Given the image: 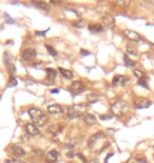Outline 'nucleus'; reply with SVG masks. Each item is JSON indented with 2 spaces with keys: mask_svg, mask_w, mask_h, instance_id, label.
I'll return each mask as SVG.
<instances>
[{
  "mask_svg": "<svg viewBox=\"0 0 154 163\" xmlns=\"http://www.w3.org/2000/svg\"><path fill=\"white\" fill-rule=\"evenodd\" d=\"M106 135L104 132H97V133H95V135H93L89 139V141H88V146H89V148H92L93 146L95 145V143L97 142L99 139H102V138H105Z\"/></svg>",
  "mask_w": 154,
  "mask_h": 163,
  "instance_id": "9d476101",
  "label": "nucleus"
},
{
  "mask_svg": "<svg viewBox=\"0 0 154 163\" xmlns=\"http://www.w3.org/2000/svg\"><path fill=\"white\" fill-rule=\"evenodd\" d=\"M123 33H125V35H126V37L128 39H130V40H132V42H140L141 40V38H140V36L138 33H136L135 31H132V30H125L123 31Z\"/></svg>",
  "mask_w": 154,
  "mask_h": 163,
  "instance_id": "1a4fd4ad",
  "label": "nucleus"
},
{
  "mask_svg": "<svg viewBox=\"0 0 154 163\" xmlns=\"http://www.w3.org/2000/svg\"><path fill=\"white\" fill-rule=\"evenodd\" d=\"M123 59H125V65L127 67H134L136 66V62L135 60H132L131 58H129L127 55L123 56Z\"/></svg>",
  "mask_w": 154,
  "mask_h": 163,
  "instance_id": "b1692460",
  "label": "nucleus"
},
{
  "mask_svg": "<svg viewBox=\"0 0 154 163\" xmlns=\"http://www.w3.org/2000/svg\"><path fill=\"white\" fill-rule=\"evenodd\" d=\"M130 82V77L126 76V75H115L113 77L112 80V85L113 86H126L127 84Z\"/></svg>",
  "mask_w": 154,
  "mask_h": 163,
  "instance_id": "39448f33",
  "label": "nucleus"
},
{
  "mask_svg": "<svg viewBox=\"0 0 154 163\" xmlns=\"http://www.w3.org/2000/svg\"><path fill=\"white\" fill-rule=\"evenodd\" d=\"M33 4L35 5L37 9L39 10H43V11H50V5L46 2H42V1H33Z\"/></svg>",
  "mask_w": 154,
  "mask_h": 163,
  "instance_id": "dca6fc26",
  "label": "nucleus"
},
{
  "mask_svg": "<svg viewBox=\"0 0 154 163\" xmlns=\"http://www.w3.org/2000/svg\"><path fill=\"white\" fill-rule=\"evenodd\" d=\"M46 50H48V52H49L51 55H53V56H56L57 55L56 50L53 48V47H51L50 45H46Z\"/></svg>",
  "mask_w": 154,
  "mask_h": 163,
  "instance_id": "393cba45",
  "label": "nucleus"
},
{
  "mask_svg": "<svg viewBox=\"0 0 154 163\" xmlns=\"http://www.w3.org/2000/svg\"><path fill=\"white\" fill-rule=\"evenodd\" d=\"M57 76V71L55 69H52V68H48L46 69V77L49 80H54L55 77Z\"/></svg>",
  "mask_w": 154,
  "mask_h": 163,
  "instance_id": "a211bd4d",
  "label": "nucleus"
},
{
  "mask_svg": "<svg viewBox=\"0 0 154 163\" xmlns=\"http://www.w3.org/2000/svg\"><path fill=\"white\" fill-rule=\"evenodd\" d=\"M91 163H98V162H97V160H92Z\"/></svg>",
  "mask_w": 154,
  "mask_h": 163,
  "instance_id": "c9c22d12",
  "label": "nucleus"
},
{
  "mask_svg": "<svg viewBox=\"0 0 154 163\" xmlns=\"http://www.w3.org/2000/svg\"><path fill=\"white\" fill-rule=\"evenodd\" d=\"M59 72L61 73V74H62V76L64 77V78H67V80H71V78H73V72H72L71 70L59 68Z\"/></svg>",
  "mask_w": 154,
  "mask_h": 163,
  "instance_id": "6ab92c4d",
  "label": "nucleus"
},
{
  "mask_svg": "<svg viewBox=\"0 0 154 163\" xmlns=\"http://www.w3.org/2000/svg\"><path fill=\"white\" fill-rule=\"evenodd\" d=\"M76 156H78V157H79V158H80V159L82 160L84 162H87V159H86V157H84V156H82V155H81V153H78V154H76Z\"/></svg>",
  "mask_w": 154,
  "mask_h": 163,
  "instance_id": "c85d7f7f",
  "label": "nucleus"
},
{
  "mask_svg": "<svg viewBox=\"0 0 154 163\" xmlns=\"http://www.w3.org/2000/svg\"><path fill=\"white\" fill-rule=\"evenodd\" d=\"M69 90H70L74 95H75V94H78L84 90V85H82V83H81L80 80H75V82H73V83L71 84Z\"/></svg>",
  "mask_w": 154,
  "mask_h": 163,
  "instance_id": "0eeeda50",
  "label": "nucleus"
},
{
  "mask_svg": "<svg viewBox=\"0 0 154 163\" xmlns=\"http://www.w3.org/2000/svg\"><path fill=\"white\" fill-rule=\"evenodd\" d=\"M3 59H4V64H5V66H7V68H10V67H12L14 65V64L12 62V57H11V55L7 52L4 53Z\"/></svg>",
  "mask_w": 154,
  "mask_h": 163,
  "instance_id": "412c9836",
  "label": "nucleus"
},
{
  "mask_svg": "<svg viewBox=\"0 0 154 163\" xmlns=\"http://www.w3.org/2000/svg\"><path fill=\"white\" fill-rule=\"evenodd\" d=\"M51 3L57 4V3H60V1H57V0H52V1H51Z\"/></svg>",
  "mask_w": 154,
  "mask_h": 163,
  "instance_id": "72a5a7b5",
  "label": "nucleus"
},
{
  "mask_svg": "<svg viewBox=\"0 0 154 163\" xmlns=\"http://www.w3.org/2000/svg\"><path fill=\"white\" fill-rule=\"evenodd\" d=\"M102 23L105 25V27H108V28H113L114 24H115V19L113 17L112 15L110 14H104L102 17Z\"/></svg>",
  "mask_w": 154,
  "mask_h": 163,
  "instance_id": "6e6552de",
  "label": "nucleus"
},
{
  "mask_svg": "<svg viewBox=\"0 0 154 163\" xmlns=\"http://www.w3.org/2000/svg\"><path fill=\"white\" fill-rule=\"evenodd\" d=\"M137 49L134 47L133 45H128L127 46V53L130 54V55H133V56H136L137 55Z\"/></svg>",
  "mask_w": 154,
  "mask_h": 163,
  "instance_id": "4be33fe9",
  "label": "nucleus"
},
{
  "mask_svg": "<svg viewBox=\"0 0 154 163\" xmlns=\"http://www.w3.org/2000/svg\"><path fill=\"white\" fill-rule=\"evenodd\" d=\"M113 156V154L111 153V154H109L108 156H107V158H106L105 159V163H108V160H109V158H110V157H112Z\"/></svg>",
  "mask_w": 154,
  "mask_h": 163,
  "instance_id": "473e14b6",
  "label": "nucleus"
},
{
  "mask_svg": "<svg viewBox=\"0 0 154 163\" xmlns=\"http://www.w3.org/2000/svg\"><path fill=\"white\" fill-rule=\"evenodd\" d=\"M133 73H134V75H135V76L138 78V80H147V75H146V73L143 72L141 70L134 69Z\"/></svg>",
  "mask_w": 154,
  "mask_h": 163,
  "instance_id": "aec40b11",
  "label": "nucleus"
},
{
  "mask_svg": "<svg viewBox=\"0 0 154 163\" xmlns=\"http://www.w3.org/2000/svg\"><path fill=\"white\" fill-rule=\"evenodd\" d=\"M88 28H89V30H90V31L93 32V33H95V34L102 33V32L104 31L102 24H99V23H90Z\"/></svg>",
  "mask_w": 154,
  "mask_h": 163,
  "instance_id": "2eb2a0df",
  "label": "nucleus"
},
{
  "mask_svg": "<svg viewBox=\"0 0 154 163\" xmlns=\"http://www.w3.org/2000/svg\"><path fill=\"white\" fill-rule=\"evenodd\" d=\"M84 109H86V106L84 104H77V105H73V106H70L67 109V117L69 119L78 118V117H80L82 115Z\"/></svg>",
  "mask_w": 154,
  "mask_h": 163,
  "instance_id": "7ed1b4c3",
  "label": "nucleus"
},
{
  "mask_svg": "<svg viewBox=\"0 0 154 163\" xmlns=\"http://www.w3.org/2000/svg\"><path fill=\"white\" fill-rule=\"evenodd\" d=\"M25 130L28 131V133H30L31 135H39V130L36 127L35 124H32V123H28L25 125Z\"/></svg>",
  "mask_w": 154,
  "mask_h": 163,
  "instance_id": "ddd939ff",
  "label": "nucleus"
},
{
  "mask_svg": "<svg viewBox=\"0 0 154 163\" xmlns=\"http://www.w3.org/2000/svg\"><path fill=\"white\" fill-rule=\"evenodd\" d=\"M12 150H13L14 156L17 157V158H21V157H23L25 155V152L23 150V148L20 147V146H18V145H13Z\"/></svg>",
  "mask_w": 154,
  "mask_h": 163,
  "instance_id": "4468645a",
  "label": "nucleus"
},
{
  "mask_svg": "<svg viewBox=\"0 0 154 163\" xmlns=\"http://www.w3.org/2000/svg\"><path fill=\"white\" fill-rule=\"evenodd\" d=\"M91 99H93V101H96V99H97V95L96 94H93V93H90L87 95V100L89 102H91Z\"/></svg>",
  "mask_w": 154,
  "mask_h": 163,
  "instance_id": "bb28decb",
  "label": "nucleus"
},
{
  "mask_svg": "<svg viewBox=\"0 0 154 163\" xmlns=\"http://www.w3.org/2000/svg\"><path fill=\"white\" fill-rule=\"evenodd\" d=\"M36 56H37V52H36L35 49L29 48L23 50V52H22V58L27 60V62H30L32 59H34Z\"/></svg>",
  "mask_w": 154,
  "mask_h": 163,
  "instance_id": "423d86ee",
  "label": "nucleus"
},
{
  "mask_svg": "<svg viewBox=\"0 0 154 163\" xmlns=\"http://www.w3.org/2000/svg\"><path fill=\"white\" fill-rule=\"evenodd\" d=\"M74 156H75V155H74V153H72V152H69V153L67 154V157H69V158H73Z\"/></svg>",
  "mask_w": 154,
  "mask_h": 163,
  "instance_id": "2f4dec72",
  "label": "nucleus"
},
{
  "mask_svg": "<svg viewBox=\"0 0 154 163\" xmlns=\"http://www.w3.org/2000/svg\"><path fill=\"white\" fill-rule=\"evenodd\" d=\"M46 33V31H43V32H36V34L38 35V36H44V34Z\"/></svg>",
  "mask_w": 154,
  "mask_h": 163,
  "instance_id": "7c9ffc66",
  "label": "nucleus"
},
{
  "mask_svg": "<svg viewBox=\"0 0 154 163\" xmlns=\"http://www.w3.org/2000/svg\"><path fill=\"white\" fill-rule=\"evenodd\" d=\"M5 163H12V161H10V160H7V161H5Z\"/></svg>",
  "mask_w": 154,
  "mask_h": 163,
  "instance_id": "e433bc0d",
  "label": "nucleus"
},
{
  "mask_svg": "<svg viewBox=\"0 0 154 163\" xmlns=\"http://www.w3.org/2000/svg\"><path fill=\"white\" fill-rule=\"evenodd\" d=\"M84 122L88 125H93L96 123V118L93 115H91V113H84Z\"/></svg>",
  "mask_w": 154,
  "mask_h": 163,
  "instance_id": "f3484780",
  "label": "nucleus"
},
{
  "mask_svg": "<svg viewBox=\"0 0 154 163\" xmlns=\"http://www.w3.org/2000/svg\"><path fill=\"white\" fill-rule=\"evenodd\" d=\"M134 105L137 109H145V108L150 107L152 105V102L146 97H136L134 100Z\"/></svg>",
  "mask_w": 154,
  "mask_h": 163,
  "instance_id": "20e7f679",
  "label": "nucleus"
},
{
  "mask_svg": "<svg viewBox=\"0 0 154 163\" xmlns=\"http://www.w3.org/2000/svg\"><path fill=\"white\" fill-rule=\"evenodd\" d=\"M58 156H59V154H58V152H57V150H55V149H53V150H50L49 153L46 154V161L48 163L56 162L57 159H58Z\"/></svg>",
  "mask_w": 154,
  "mask_h": 163,
  "instance_id": "9b49d317",
  "label": "nucleus"
},
{
  "mask_svg": "<svg viewBox=\"0 0 154 163\" xmlns=\"http://www.w3.org/2000/svg\"><path fill=\"white\" fill-rule=\"evenodd\" d=\"M29 115L33 121V124L38 125V126H42L48 122L46 115L38 108H31L29 110Z\"/></svg>",
  "mask_w": 154,
  "mask_h": 163,
  "instance_id": "f257e3e1",
  "label": "nucleus"
},
{
  "mask_svg": "<svg viewBox=\"0 0 154 163\" xmlns=\"http://www.w3.org/2000/svg\"><path fill=\"white\" fill-rule=\"evenodd\" d=\"M80 54L81 55H90V52L87 51V50H84V49H81L80 50Z\"/></svg>",
  "mask_w": 154,
  "mask_h": 163,
  "instance_id": "cd10ccee",
  "label": "nucleus"
},
{
  "mask_svg": "<svg viewBox=\"0 0 154 163\" xmlns=\"http://www.w3.org/2000/svg\"><path fill=\"white\" fill-rule=\"evenodd\" d=\"M9 86H11V87L17 86V80H16L14 76H11L10 82H9Z\"/></svg>",
  "mask_w": 154,
  "mask_h": 163,
  "instance_id": "a878e982",
  "label": "nucleus"
},
{
  "mask_svg": "<svg viewBox=\"0 0 154 163\" xmlns=\"http://www.w3.org/2000/svg\"><path fill=\"white\" fill-rule=\"evenodd\" d=\"M72 25L75 27V28H84V25H86V20L84 19H78L77 21H74L72 22Z\"/></svg>",
  "mask_w": 154,
  "mask_h": 163,
  "instance_id": "5701e85b",
  "label": "nucleus"
},
{
  "mask_svg": "<svg viewBox=\"0 0 154 163\" xmlns=\"http://www.w3.org/2000/svg\"><path fill=\"white\" fill-rule=\"evenodd\" d=\"M51 92H52V93H58V92H59V89H53Z\"/></svg>",
  "mask_w": 154,
  "mask_h": 163,
  "instance_id": "f704fd0d",
  "label": "nucleus"
},
{
  "mask_svg": "<svg viewBox=\"0 0 154 163\" xmlns=\"http://www.w3.org/2000/svg\"><path fill=\"white\" fill-rule=\"evenodd\" d=\"M4 15H5V17H7V22H10V23H14L15 21H14V20H12L9 15H7V14H4Z\"/></svg>",
  "mask_w": 154,
  "mask_h": 163,
  "instance_id": "c756f323",
  "label": "nucleus"
},
{
  "mask_svg": "<svg viewBox=\"0 0 154 163\" xmlns=\"http://www.w3.org/2000/svg\"><path fill=\"white\" fill-rule=\"evenodd\" d=\"M48 111H49V113L51 115H58V113H61L63 111L62 107L58 104H53V105H50L49 107H48Z\"/></svg>",
  "mask_w": 154,
  "mask_h": 163,
  "instance_id": "f8f14e48",
  "label": "nucleus"
},
{
  "mask_svg": "<svg viewBox=\"0 0 154 163\" xmlns=\"http://www.w3.org/2000/svg\"><path fill=\"white\" fill-rule=\"evenodd\" d=\"M129 109V105L127 102L123 100H117L112 104L111 107V111L112 113L116 117H123L127 113V111Z\"/></svg>",
  "mask_w": 154,
  "mask_h": 163,
  "instance_id": "f03ea898",
  "label": "nucleus"
}]
</instances>
